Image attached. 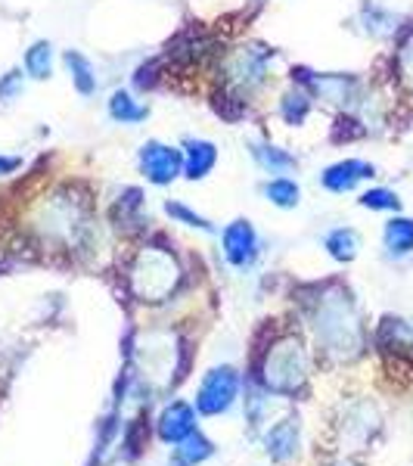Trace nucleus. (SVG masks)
<instances>
[{
    "mask_svg": "<svg viewBox=\"0 0 413 466\" xmlns=\"http://www.w3.org/2000/svg\"><path fill=\"white\" fill-rule=\"evenodd\" d=\"M314 329L317 339L324 342L327 351L339 358H351L360 351L364 333H360V318L358 308L351 302V296L339 287L327 289L317 299V311H314Z\"/></svg>",
    "mask_w": 413,
    "mask_h": 466,
    "instance_id": "1",
    "label": "nucleus"
},
{
    "mask_svg": "<svg viewBox=\"0 0 413 466\" xmlns=\"http://www.w3.org/2000/svg\"><path fill=\"white\" fill-rule=\"evenodd\" d=\"M177 280L180 268L175 255L168 249H159V246L140 249L131 270H127V283H131V292L140 302H162V299H168L175 292Z\"/></svg>",
    "mask_w": 413,
    "mask_h": 466,
    "instance_id": "2",
    "label": "nucleus"
},
{
    "mask_svg": "<svg viewBox=\"0 0 413 466\" xmlns=\"http://www.w3.org/2000/svg\"><path fill=\"white\" fill-rule=\"evenodd\" d=\"M41 230L44 237L59 239L65 246L81 243V237L87 233V206L75 197H54L50 202H44L41 208Z\"/></svg>",
    "mask_w": 413,
    "mask_h": 466,
    "instance_id": "3",
    "label": "nucleus"
},
{
    "mask_svg": "<svg viewBox=\"0 0 413 466\" xmlns=\"http://www.w3.org/2000/svg\"><path fill=\"white\" fill-rule=\"evenodd\" d=\"M305 351L298 339H283L280 345L270 349L265 360V386L270 392L292 395L305 382Z\"/></svg>",
    "mask_w": 413,
    "mask_h": 466,
    "instance_id": "4",
    "label": "nucleus"
},
{
    "mask_svg": "<svg viewBox=\"0 0 413 466\" xmlns=\"http://www.w3.org/2000/svg\"><path fill=\"white\" fill-rule=\"evenodd\" d=\"M137 165H140V175H144L149 184L165 187V184H175V180L184 175V149L168 147L162 140H146L137 153Z\"/></svg>",
    "mask_w": 413,
    "mask_h": 466,
    "instance_id": "5",
    "label": "nucleus"
},
{
    "mask_svg": "<svg viewBox=\"0 0 413 466\" xmlns=\"http://www.w3.org/2000/svg\"><path fill=\"white\" fill-rule=\"evenodd\" d=\"M274 59V50L261 47H243L237 50L234 56L227 59V81L237 94H252L255 87L265 85V75H267V63Z\"/></svg>",
    "mask_w": 413,
    "mask_h": 466,
    "instance_id": "6",
    "label": "nucleus"
},
{
    "mask_svg": "<svg viewBox=\"0 0 413 466\" xmlns=\"http://www.w3.org/2000/svg\"><path fill=\"white\" fill-rule=\"evenodd\" d=\"M298 81H302L314 96H320V100L333 103V106H342V109L355 106L360 96V81L351 78V75H314V72L298 69Z\"/></svg>",
    "mask_w": 413,
    "mask_h": 466,
    "instance_id": "7",
    "label": "nucleus"
},
{
    "mask_svg": "<svg viewBox=\"0 0 413 466\" xmlns=\"http://www.w3.org/2000/svg\"><path fill=\"white\" fill-rule=\"evenodd\" d=\"M239 392V377L234 367H217V370L208 373L199 386L196 395V408L199 413H224L234 404V398Z\"/></svg>",
    "mask_w": 413,
    "mask_h": 466,
    "instance_id": "8",
    "label": "nucleus"
},
{
    "mask_svg": "<svg viewBox=\"0 0 413 466\" xmlns=\"http://www.w3.org/2000/svg\"><path fill=\"white\" fill-rule=\"evenodd\" d=\"M221 246H224V258L234 268H252L255 258H258V233L249 221H234L227 224L221 233Z\"/></svg>",
    "mask_w": 413,
    "mask_h": 466,
    "instance_id": "9",
    "label": "nucleus"
},
{
    "mask_svg": "<svg viewBox=\"0 0 413 466\" xmlns=\"http://www.w3.org/2000/svg\"><path fill=\"white\" fill-rule=\"evenodd\" d=\"M373 175H377V168H373L370 162L342 159V162L329 165L324 175H320V184H324L329 193H348V190H355L360 180H370Z\"/></svg>",
    "mask_w": 413,
    "mask_h": 466,
    "instance_id": "10",
    "label": "nucleus"
},
{
    "mask_svg": "<svg viewBox=\"0 0 413 466\" xmlns=\"http://www.w3.org/2000/svg\"><path fill=\"white\" fill-rule=\"evenodd\" d=\"M217 165V147L212 140H199L190 137L184 144V177L190 180H202L212 175V168Z\"/></svg>",
    "mask_w": 413,
    "mask_h": 466,
    "instance_id": "11",
    "label": "nucleus"
},
{
    "mask_svg": "<svg viewBox=\"0 0 413 466\" xmlns=\"http://www.w3.org/2000/svg\"><path fill=\"white\" fill-rule=\"evenodd\" d=\"M193 423H196V413H193L190 404H184V401H175L168 410L162 413V420H159V435L165 441H177L180 439H186V435L193 432Z\"/></svg>",
    "mask_w": 413,
    "mask_h": 466,
    "instance_id": "12",
    "label": "nucleus"
},
{
    "mask_svg": "<svg viewBox=\"0 0 413 466\" xmlns=\"http://www.w3.org/2000/svg\"><path fill=\"white\" fill-rule=\"evenodd\" d=\"M382 239H386L388 255H395V258L410 255L413 252V218H392V221L386 224Z\"/></svg>",
    "mask_w": 413,
    "mask_h": 466,
    "instance_id": "13",
    "label": "nucleus"
},
{
    "mask_svg": "<svg viewBox=\"0 0 413 466\" xmlns=\"http://www.w3.org/2000/svg\"><path fill=\"white\" fill-rule=\"evenodd\" d=\"M109 116L122 125H140V122H146L149 109L140 100H134L127 90H116V94L109 96Z\"/></svg>",
    "mask_w": 413,
    "mask_h": 466,
    "instance_id": "14",
    "label": "nucleus"
},
{
    "mask_svg": "<svg viewBox=\"0 0 413 466\" xmlns=\"http://www.w3.org/2000/svg\"><path fill=\"white\" fill-rule=\"evenodd\" d=\"M298 448V426L296 420H287V423L274 426L267 435V454L274 457V461H289L292 454H296Z\"/></svg>",
    "mask_w": 413,
    "mask_h": 466,
    "instance_id": "15",
    "label": "nucleus"
},
{
    "mask_svg": "<svg viewBox=\"0 0 413 466\" xmlns=\"http://www.w3.org/2000/svg\"><path fill=\"white\" fill-rule=\"evenodd\" d=\"M252 156L261 168L270 171V175H287V171H296V165H298L296 156H289L287 149L270 147V144H252Z\"/></svg>",
    "mask_w": 413,
    "mask_h": 466,
    "instance_id": "16",
    "label": "nucleus"
},
{
    "mask_svg": "<svg viewBox=\"0 0 413 466\" xmlns=\"http://www.w3.org/2000/svg\"><path fill=\"white\" fill-rule=\"evenodd\" d=\"M212 441L208 439H202L199 432H190L186 439H180L177 441V448H175V466H196L202 463L206 457H212Z\"/></svg>",
    "mask_w": 413,
    "mask_h": 466,
    "instance_id": "17",
    "label": "nucleus"
},
{
    "mask_svg": "<svg viewBox=\"0 0 413 466\" xmlns=\"http://www.w3.org/2000/svg\"><path fill=\"white\" fill-rule=\"evenodd\" d=\"M65 66H69L75 90H78L81 96L94 94V90H96V72H94V66H90V59L81 56L78 50H69V54H65Z\"/></svg>",
    "mask_w": 413,
    "mask_h": 466,
    "instance_id": "18",
    "label": "nucleus"
},
{
    "mask_svg": "<svg viewBox=\"0 0 413 466\" xmlns=\"http://www.w3.org/2000/svg\"><path fill=\"white\" fill-rule=\"evenodd\" d=\"M265 197L274 202L277 208H296L298 202H302V190H298V184L287 175L280 177H270L265 184Z\"/></svg>",
    "mask_w": 413,
    "mask_h": 466,
    "instance_id": "19",
    "label": "nucleus"
},
{
    "mask_svg": "<svg viewBox=\"0 0 413 466\" xmlns=\"http://www.w3.org/2000/svg\"><path fill=\"white\" fill-rule=\"evenodd\" d=\"M25 72L37 81L50 78V72H54V44L35 41L32 47L25 50Z\"/></svg>",
    "mask_w": 413,
    "mask_h": 466,
    "instance_id": "20",
    "label": "nucleus"
},
{
    "mask_svg": "<svg viewBox=\"0 0 413 466\" xmlns=\"http://www.w3.org/2000/svg\"><path fill=\"white\" fill-rule=\"evenodd\" d=\"M327 252L333 255L336 261H351L360 249V237L351 228H336L333 233L327 237Z\"/></svg>",
    "mask_w": 413,
    "mask_h": 466,
    "instance_id": "21",
    "label": "nucleus"
},
{
    "mask_svg": "<svg viewBox=\"0 0 413 466\" xmlns=\"http://www.w3.org/2000/svg\"><path fill=\"white\" fill-rule=\"evenodd\" d=\"M307 112H311V96L305 94V90H289V94H283L280 100V116L287 125H302L307 118Z\"/></svg>",
    "mask_w": 413,
    "mask_h": 466,
    "instance_id": "22",
    "label": "nucleus"
},
{
    "mask_svg": "<svg viewBox=\"0 0 413 466\" xmlns=\"http://www.w3.org/2000/svg\"><path fill=\"white\" fill-rule=\"evenodd\" d=\"M165 215L175 218V221H177V224H184V228H196V230L215 233V228L206 221V218L196 215L190 206H184V202H177V199H168V202H165Z\"/></svg>",
    "mask_w": 413,
    "mask_h": 466,
    "instance_id": "23",
    "label": "nucleus"
},
{
    "mask_svg": "<svg viewBox=\"0 0 413 466\" xmlns=\"http://www.w3.org/2000/svg\"><path fill=\"white\" fill-rule=\"evenodd\" d=\"M360 206L370 208V212H398L401 208V199H398L395 190H386V187H373L360 197Z\"/></svg>",
    "mask_w": 413,
    "mask_h": 466,
    "instance_id": "24",
    "label": "nucleus"
},
{
    "mask_svg": "<svg viewBox=\"0 0 413 466\" xmlns=\"http://www.w3.org/2000/svg\"><path fill=\"white\" fill-rule=\"evenodd\" d=\"M364 22H367V32L377 35V37H386L392 35L398 28V16L392 13L379 10V6H364Z\"/></svg>",
    "mask_w": 413,
    "mask_h": 466,
    "instance_id": "25",
    "label": "nucleus"
},
{
    "mask_svg": "<svg viewBox=\"0 0 413 466\" xmlns=\"http://www.w3.org/2000/svg\"><path fill=\"white\" fill-rule=\"evenodd\" d=\"M22 85H25V75L19 69H10L6 75H0V103H13L22 94Z\"/></svg>",
    "mask_w": 413,
    "mask_h": 466,
    "instance_id": "26",
    "label": "nucleus"
},
{
    "mask_svg": "<svg viewBox=\"0 0 413 466\" xmlns=\"http://www.w3.org/2000/svg\"><path fill=\"white\" fill-rule=\"evenodd\" d=\"M398 75L408 87H413V32L404 37L401 50H398Z\"/></svg>",
    "mask_w": 413,
    "mask_h": 466,
    "instance_id": "27",
    "label": "nucleus"
},
{
    "mask_svg": "<svg viewBox=\"0 0 413 466\" xmlns=\"http://www.w3.org/2000/svg\"><path fill=\"white\" fill-rule=\"evenodd\" d=\"M22 165V159H16V156H0V177L4 175H13Z\"/></svg>",
    "mask_w": 413,
    "mask_h": 466,
    "instance_id": "28",
    "label": "nucleus"
}]
</instances>
